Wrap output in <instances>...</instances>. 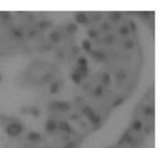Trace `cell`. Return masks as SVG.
<instances>
[{
  "label": "cell",
  "instance_id": "6da1fadb",
  "mask_svg": "<svg viewBox=\"0 0 166 148\" xmlns=\"http://www.w3.org/2000/svg\"><path fill=\"white\" fill-rule=\"evenodd\" d=\"M23 130V127L21 123L19 122H13L9 124L6 128V133H7L10 137H17L21 134Z\"/></svg>",
  "mask_w": 166,
  "mask_h": 148
},
{
  "label": "cell",
  "instance_id": "7a4b0ae2",
  "mask_svg": "<svg viewBox=\"0 0 166 148\" xmlns=\"http://www.w3.org/2000/svg\"><path fill=\"white\" fill-rule=\"evenodd\" d=\"M51 106L52 109L60 111H67L70 110V104L67 102H63V101H56L51 105Z\"/></svg>",
  "mask_w": 166,
  "mask_h": 148
},
{
  "label": "cell",
  "instance_id": "3957f363",
  "mask_svg": "<svg viewBox=\"0 0 166 148\" xmlns=\"http://www.w3.org/2000/svg\"><path fill=\"white\" fill-rule=\"evenodd\" d=\"M75 19L78 23H87L88 22V16L85 12H77L75 14Z\"/></svg>",
  "mask_w": 166,
  "mask_h": 148
},
{
  "label": "cell",
  "instance_id": "277c9868",
  "mask_svg": "<svg viewBox=\"0 0 166 148\" xmlns=\"http://www.w3.org/2000/svg\"><path fill=\"white\" fill-rule=\"evenodd\" d=\"M57 129V123L55 120H48L46 123V130L49 132H54Z\"/></svg>",
  "mask_w": 166,
  "mask_h": 148
},
{
  "label": "cell",
  "instance_id": "5b68a950",
  "mask_svg": "<svg viewBox=\"0 0 166 148\" xmlns=\"http://www.w3.org/2000/svg\"><path fill=\"white\" fill-rule=\"evenodd\" d=\"M91 56L93 57V59L97 60V61H102V60L105 59L106 55L103 51L100 50H95V51H92L91 52Z\"/></svg>",
  "mask_w": 166,
  "mask_h": 148
},
{
  "label": "cell",
  "instance_id": "8992f818",
  "mask_svg": "<svg viewBox=\"0 0 166 148\" xmlns=\"http://www.w3.org/2000/svg\"><path fill=\"white\" fill-rule=\"evenodd\" d=\"M41 138H42L41 134H39L37 132H30L27 134V138L31 141H37L39 139H41Z\"/></svg>",
  "mask_w": 166,
  "mask_h": 148
},
{
  "label": "cell",
  "instance_id": "52a82bcc",
  "mask_svg": "<svg viewBox=\"0 0 166 148\" xmlns=\"http://www.w3.org/2000/svg\"><path fill=\"white\" fill-rule=\"evenodd\" d=\"M60 33H59L58 31H52L51 34H50V39L52 42L54 43H58L59 41H60Z\"/></svg>",
  "mask_w": 166,
  "mask_h": 148
},
{
  "label": "cell",
  "instance_id": "ba28073f",
  "mask_svg": "<svg viewBox=\"0 0 166 148\" xmlns=\"http://www.w3.org/2000/svg\"><path fill=\"white\" fill-rule=\"evenodd\" d=\"M57 128L59 130H61L63 132H66V133H70L71 132V127L67 122H60V123H59V125L57 126Z\"/></svg>",
  "mask_w": 166,
  "mask_h": 148
},
{
  "label": "cell",
  "instance_id": "9c48e42d",
  "mask_svg": "<svg viewBox=\"0 0 166 148\" xmlns=\"http://www.w3.org/2000/svg\"><path fill=\"white\" fill-rule=\"evenodd\" d=\"M109 18L113 22H118L122 18V14L119 12H112L109 14Z\"/></svg>",
  "mask_w": 166,
  "mask_h": 148
},
{
  "label": "cell",
  "instance_id": "30bf717a",
  "mask_svg": "<svg viewBox=\"0 0 166 148\" xmlns=\"http://www.w3.org/2000/svg\"><path fill=\"white\" fill-rule=\"evenodd\" d=\"M101 80H102V85H108L111 82V76L108 73H103L101 76Z\"/></svg>",
  "mask_w": 166,
  "mask_h": 148
},
{
  "label": "cell",
  "instance_id": "8fae6325",
  "mask_svg": "<svg viewBox=\"0 0 166 148\" xmlns=\"http://www.w3.org/2000/svg\"><path fill=\"white\" fill-rule=\"evenodd\" d=\"M82 112L84 113V114H85L89 118V117H91L92 115H94L95 114V112H94V110L91 109V107H89V106H85L84 109L82 110Z\"/></svg>",
  "mask_w": 166,
  "mask_h": 148
},
{
  "label": "cell",
  "instance_id": "7c38bea8",
  "mask_svg": "<svg viewBox=\"0 0 166 148\" xmlns=\"http://www.w3.org/2000/svg\"><path fill=\"white\" fill-rule=\"evenodd\" d=\"M71 78H72V80L75 83H80L82 82V77H81V75L77 72V71H75L74 73L72 74V76H71Z\"/></svg>",
  "mask_w": 166,
  "mask_h": 148
},
{
  "label": "cell",
  "instance_id": "4fadbf2b",
  "mask_svg": "<svg viewBox=\"0 0 166 148\" xmlns=\"http://www.w3.org/2000/svg\"><path fill=\"white\" fill-rule=\"evenodd\" d=\"M80 75H81V77H85L89 74V67L88 66H83V67H79V69L76 70Z\"/></svg>",
  "mask_w": 166,
  "mask_h": 148
},
{
  "label": "cell",
  "instance_id": "5bb4252c",
  "mask_svg": "<svg viewBox=\"0 0 166 148\" xmlns=\"http://www.w3.org/2000/svg\"><path fill=\"white\" fill-rule=\"evenodd\" d=\"M125 78H127V73H125L124 70L122 69L117 73V80L118 82H122Z\"/></svg>",
  "mask_w": 166,
  "mask_h": 148
},
{
  "label": "cell",
  "instance_id": "9a60e30c",
  "mask_svg": "<svg viewBox=\"0 0 166 148\" xmlns=\"http://www.w3.org/2000/svg\"><path fill=\"white\" fill-rule=\"evenodd\" d=\"M82 46H83V49L88 52L91 50V43H90V41H89V40H84L82 42Z\"/></svg>",
  "mask_w": 166,
  "mask_h": 148
},
{
  "label": "cell",
  "instance_id": "2e32d148",
  "mask_svg": "<svg viewBox=\"0 0 166 148\" xmlns=\"http://www.w3.org/2000/svg\"><path fill=\"white\" fill-rule=\"evenodd\" d=\"M59 87H60V85H59V82H55L54 83H52L51 86H50V92L51 93H56L58 90H59Z\"/></svg>",
  "mask_w": 166,
  "mask_h": 148
},
{
  "label": "cell",
  "instance_id": "e0dca14e",
  "mask_svg": "<svg viewBox=\"0 0 166 148\" xmlns=\"http://www.w3.org/2000/svg\"><path fill=\"white\" fill-rule=\"evenodd\" d=\"M118 33L121 35H123V36H125V35H127L128 33H129V27L127 25H122V26H121L119 27V29H118Z\"/></svg>",
  "mask_w": 166,
  "mask_h": 148
},
{
  "label": "cell",
  "instance_id": "ac0fdd59",
  "mask_svg": "<svg viewBox=\"0 0 166 148\" xmlns=\"http://www.w3.org/2000/svg\"><path fill=\"white\" fill-rule=\"evenodd\" d=\"M77 63L79 65V67H83V66H88V59L85 56H81L79 57L77 60Z\"/></svg>",
  "mask_w": 166,
  "mask_h": 148
},
{
  "label": "cell",
  "instance_id": "d6986e66",
  "mask_svg": "<svg viewBox=\"0 0 166 148\" xmlns=\"http://www.w3.org/2000/svg\"><path fill=\"white\" fill-rule=\"evenodd\" d=\"M114 40H115V36L114 35H112V34H108V35H106L104 38H103V42L105 44H112L113 42H114Z\"/></svg>",
  "mask_w": 166,
  "mask_h": 148
},
{
  "label": "cell",
  "instance_id": "ffe728a7",
  "mask_svg": "<svg viewBox=\"0 0 166 148\" xmlns=\"http://www.w3.org/2000/svg\"><path fill=\"white\" fill-rule=\"evenodd\" d=\"M66 30H67L68 33H75L78 30V26L75 23H70V24L67 25Z\"/></svg>",
  "mask_w": 166,
  "mask_h": 148
},
{
  "label": "cell",
  "instance_id": "44dd1931",
  "mask_svg": "<svg viewBox=\"0 0 166 148\" xmlns=\"http://www.w3.org/2000/svg\"><path fill=\"white\" fill-rule=\"evenodd\" d=\"M103 94V85L102 84H99L95 87V89H94V95L99 97V96H101Z\"/></svg>",
  "mask_w": 166,
  "mask_h": 148
},
{
  "label": "cell",
  "instance_id": "7402d4cb",
  "mask_svg": "<svg viewBox=\"0 0 166 148\" xmlns=\"http://www.w3.org/2000/svg\"><path fill=\"white\" fill-rule=\"evenodd\" d=\"M132 127H133L134 130L140 131L143 128V123L141 122L140 120H136V121H134V122H133V125H132Z\"/></svg>",
  "mask_w": 166,
  "mask_h": 148
},
{
  "label": "cell",
  "instance_id": "603a6c76",
  "mask_svg": "<svg viewBox=\"0 0 166 148\" xmlns=\"http://www.w3.org/2000/svg\"><path fill=\"white\" fill-rule=\"evenodd\" d=\"M89 120H90L93 124H95V125H97V124H99V123L101 122V118H100V116L97 115L96 113L94 114V115H92L91 117H89Z\"/></svg>",
  "mask_w": 166,
  "mask_h": 148
},
{
  "label": "cell",
  "instance_id": "cb8c5ba5",
  "mask_svg": "<svg viewBox=\"0 0 166 148\" xmlns=\"http://www.w3.org/2000/svg\"><path fill=\"white\" fill-rule=\"evenodd\" d=\"M51 25H52V23H51V22H49V21H41V22H39V26H40L41 28H43V29L50 27Z\"/></svg>",
  "mask_w": 166,
  "mask_h": 148
},
{
  "label": "cell",
  "instance_id": "d4e9b609",
  "mask_svg": "<svg viewBox=\"0 0 166 148\" xmlns=\"http://www.w3.org/2000/svg\"><path fill=\"white\" fill-rule=\"evenodd\" d=\"M11 17L10 12L8 11H0V18L3 19H9Z\"/></svg>",
  "mask_w": 166,
  "mask_h": 148
},
{
  "label": "cell",
  "instance_id": "484cf974",
  "mask_svg": "<svg viewBox=\"0 0 166 148\" xmlns=\"http://www.w3.org/2000/svg\"><path fill=\"white\" fill-rule=\"evenodd\" d=\"M133 42L131 41V40H127L124 43H123V46H124V48L125 49H127V50H130L133 48Z\"/></svg>",
  "mask_w": 166,
  "mask_h": 148
},
{
  "label": "cell",
  "instance_id": "4316f807",
  "mask_svg": "<svg viewBox=\"0 0 166 148\" xmlns=\"http://www.w3.org/2000/svg\"><path fill=\"white\" fill-rule=\"evenodd\" d=\"M52 73H47V74H46V75L42 78L43 82H48L49 80L52 78Z\"/></svg>",
  "mask_w": 166,
  "mask_h": 148
},
{
  "label": "cell",
  "instance_id": "83f0119b",
  "mask_svg": "<svg viewBox=\"0 0 166 148\" xmlns=\"http://www.w3.org/2000/svg\"><path fill=\"white\" fill-rule=\"evenodd\" d=\"M144 113L146 114V115H151V114L154 113V109L151 107V106L146 107V109L144 110Z\"/></svg>",
  "mask_w": 166,
  "mask_h": 148
},
{
  "label": "cell",
  "instance_id": "f1b7e54d",
  "mask_svg": "<svg viewBox=\"0 0 166 148\" xmlns=\"http://www.w3.org/2000/svg\"><path fill=\"white\" fill-rule=\"evenodd\" d=\"M88 35H89V37H90V38H95V37L97 36V32H96L95 30H93V29H89V30L88 31Z\"/></svg>",
  "mask_w": 166,
  "mask_h": 148
},
{
  "label": "cell",
  "instance_id": "f546056e",
  "mask_svg": "<svg viewBox=\"0 0 166 148\" xmlns=\"http://www.w3.org/2000/svg\"><path fill=\"white\" fill-rule=\"evenodd\" d=\"M12 33H13V34H14L16 37H19V38H22V37H23L22 31H19V30H18V29H13V30H12Z\"/></svg>",
  "mask_w": 166,
  "mask_h": 148
},
{
  "label": "cell",
  "instance_id": "4dcf8cb0",
  "mask_svg": "<svg viewBox=\"0 0 166 148\" xmlns=\"http://www.w3.org/2000/svg\"><path fill=\"white\" fill-rule=\"evenodd\" d=\"M30 112H31V114H33V115L36 116V117L39 115V113H40V111H39V110L37 109V107H31Z\"/></svg>",
  "mask_w": 166,
  "mask_h": 148
},
{
  "label": "cell",
  "instance_id": "1f68e13d",
  "mask_svg": "<svg viewBox=\"0 0 166 148\" xmlns=\"http://www.w3.org/2000/svg\"><path fill=\"white\" fill-rule=\"evenodd\" d=\"M122 102H123V99L122 98H118V99H117L114 103H113V106H119V105H122Z\"/></svg>",
  "mask_w": 166,
  "mask_h": 148
},
{
  "label": "cell",
  "instance_id": "d6a6232c",
  "mask_svg": "<svg viewBox=\"0 0 166 148\" xmlns=\"http://www.w3.org/2000/svg\"><path fill=\"white\" fill-rule=\"evenodd\" d=\"M101 18H102L101 14H98V13H97V14H94L93 16H92V18H93L94 21H96V22H98Z\"/></svg>",
  "mask_w": 166,
  "mask_h": 148
},
{
  "label": "cell",
  "instance_id": "836d02e7",
  "mask_svg": "<svg viewBox=\"0 0 166 148\" xmlns=\"http://www.w3.org/2000/svg\"><path fill=\"white\" fill-rule=\"evenodd\" d=\"M102 28H103L104 30H108V29L111 28V25H110L108 22H105V23L102 24Z\"/></svg>",
  "mask_w": 166,
  "mask_h": 148
},
{
  "label": "cell",
  "instance_id": "e575fe53",
  "mask_svg": "<svg viewBox=\"0 0 166 148\" xmlns=\"http://www.w3.org/2000/svg\"><path fill=\"white\" fill-rule=\"evenodd\" d=\"M75 146V143L74 142H69L68 144H66L63 146V148H74Z\"/></svg>",
  "mask_w": 166,
  "mask_h": 148
},
{
  "label": "cell",
  "instance_id": "d590c367",
  "mask_svg": "<svg viewBox=\"0 0 166 148\" xmlns=\"http://www.w3.org/2000/svg\"><path fill=\"white\" fill-rule=\"evenodd\" d=\"M130 27L132 29V31H136V25L134 24V22H130Z\"/></svg>",
  "mask_w": 166,
  "mask_h": 148
},
{
  "label": "cell",
  "instance_id": "8d00e7d4",
  "mask_svg": "<svg viewBox=\"0 0 166 148\" xmlns=\"http://www.w3.org/2000/svg\"><path fill=\"white\" fill-rule=\"evenodd\" d=\"M79 117H78V115L77 114H74V115H72V119H74V120H76V119H78Z\"/></svg>",
  "mask_w": 166,
  "mask_h": 148
},
{
  "label": "cell",
  "instance_id": "74e56055",
  "mask_svg": "<svg viewBox=\"0 0 166 148\" xmlns=\"http://www.w3.org/2000/svg\"><path fill=\"white\" fill-rule=\"evenodd\" d=\"M33 34H34V35H35V34H36V32H35V31H34V32H33V30H32V32H30V36H32Z\"/></svg>",
  "mask_w": 166,
  "mask_h": 148
},
{
  "label": "cell",
  "instance_id": "f35d334b",
  "mask_svg": "<svg viewBox=\"0 0 166 148\" xmlns=\"http://www.w3.org/2000/svg\"><path fill=\"white\" fill-rule=\"evenodd\" d=\"M2 79H3V77H2V75H1V74H0V82H1Z\"/></svg>",
  "mask_w": 166,
  "mask_h": 148
},
{
  "label": "cell",
  "instance_id": "ab89813d",
  "mask_svg": "<svg viewBox=\"0 0 166 148\" xmlns=\"http://www.w3.org/2000/svg\"><path fill=\"white\" fill-rule=\"evenodd\" d=\"M46 148H50V147H46Z\"/></svg>",
  "mask_w": 166,
  "mask_h": 148
}]
</instances>
